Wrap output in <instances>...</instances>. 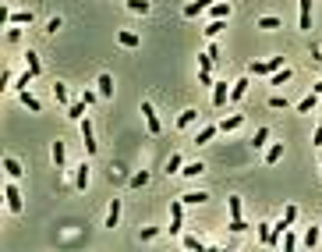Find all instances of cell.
Masks as SVG:
<instances>
[{
	"instance_id": "6da1fadb",
	"label": "cell",
	"mask_w": 322,
	"mask_h": 252,
	"mask_svg": "<svg viewBox=\"0 0 322 252\" xmlns=\"http://www.w3.org/2000/svg\"><path fill=\"white\" fill-rule=\"evenodd\" d=\"M280 68H287V57H266V61H252L248 64V75H273V71H280Z\"/></svg>"
},
{
	"instance_id": "7a4b0ae2",
	"label": "cell",
	"mask_w": 322,
	"mask_h": 252,
	"mask_svg": "<svg viewBox=\"0 0 322 252\" xmlns=\"http://www.w3.org/2000/svg\"><path fill=\"white\" fill-rule=\"evenodd\" d=\"M181 199H174L170 202V227H166V231H170L174 234V238H181V231H184V210H181Z\"/></svg>"
},
{
	"instance_id": "3957f363",
	"label": "cell",
	"mask_w": 322,
	"mask_h": 252,
	"mask_svg": "<svg viewBox=\"0 0 322 252\" xmlns=\"http://www.w3.org/2000/svg\"><path fill=\"white\" fill-rule=\"evenodd\" d=\"M227 100H230V85H227V82H212V107L220 110Z\"/></svg>"
},
{
	"instance_id": "277c9868",
	"label": "cell",
	"mask_w": 322,
	"mask_h": 252,
	"mask_svg": "<svg viewBox=\"0 0 322 252\" xmlns=\"http://www.w3.org/2000/svg\"><path fill=\"white\" fill-rule=\"evenodd\" d=\"M4 199H7V210H11V213H22V192L14 188V185L4 188Z\"/></svg>"
},
{
	"instance_id": "5b68a950",
	"label": "cell",
	"mask_w": 322,
	"mask_h": 252,
	"mask_svg": "<svg viewBox=\"0 0 322 252\" xmlns=\"http://www.w3.org/2000/svg\"><path fill=\"white\" fill-rule=\"evenodd\" d=\"M142 114H145V125H149V131H152V135H160V117H156V110H152V103H149V100L142 103Z\"/></svg>"
},
{
	"instance_id": "8992f818",
	"label": "cell",
	"mask_w": 322,
	"mask_h": 252,
	"mask_svg": "<svg viewBox=\"0 0 322 252\" xmlns=\"http://www.w3.org/2000/svg\"><path fill=\"white\" fill-rule=\"evenodd\" d=\"M82 139H85V153H96V131H92V121L82 117Z\"/></svg>"
},
{
	"instance_id": "52a82bcc",
	"label": "cell",
	"mask_w": 322,
	"mask_h": 252,
	"mask_svg": "<svg viewBox=\"0 0 322 252\" xmlns=\"http://www.w3.org/2000/svg\"><path fill=\"white\" fill-rule=\"evenodd\" d=\"M298 7H301L298 28H312V0H298Z\"/></svg>"
},
{
	"instance_id": "ba28073f",
	"label": "cell",
	"mask_w": 322,
	"mask_h": 252,
	"mask_svg": "<svg viewBox=\"0 0 322 252\" xmlns=\"http://www.w3.org/2000/svg\"><path fill=\"white\" fill-rule=\"evenodd\" d=\"M212 4H216V0H191V4L184 7V18H195V14H202V11L212 7Z\"/></svg>"
},
{
	"instance_id": "9c48e42d",
	"label": "cell",
	"mask_w": 322,
	"mask_h": 252,
	"mask_svg": "<svg viewBox=\"0 0 322 252\" xmlns=\"http://www.w3.org/2000/svg\"><path fill=\"white\" fill-rule=\"evenodd\" d=\"M74 188H78V192L89 188V164H78V167H74Z\"/></svg>"
},
{
	"instance_id": "30bf717a",
	"label": "cell",
	"mask_w": 322,
	"mask_h": 252,
	"mask_svg": "<svg viewBox=\"0 0 322 252\" xmlns=\"http://www.w3.org/2000/svg\"><path fill=\"white\" fill-rule=\"evenodd\" d=\"M7 22H11V25H32V22H36V14H32V11H11V14H7Z\"/></svg>"
},
{
	"instance_id": "8fae6325",
	"label": "cell",
	"mask_w": 322,
	"mask_h": 252,
	"mask_svg": "<svg viewBox=\"0 0 322 252\" xmlns=\"http://www.w3.org/2000/svg\"><path fill=\"white\" fill-rule=\"evenodd\" d=\"M290 78H294V68H280V71L269 75V85H287Z\"/></svg>"
},
{
	"instance_id": "7c38bea8",
	"label": "cell",
	"mask_w": 322,
	"mask_h": 252,
	"mask_svg": "<svg viewBox=\"0 0 322 252\" xmlns=\"http://www.w3.org/2000/svg\"><path fill=\"white\" fill-rule=\"evenodd\" d=\"M18 96H22V107H25V110H32V114H43V103H39V100H36L32 93H28V89H25V93H18Z\"/></svg>"
},
{
	"instance_id": "4fadbf2b",
	"label": "cell",
	"mask_w": 322,
	"mask_h": 252,
	"mask_svg": "<svg viewBox=\"0 0 322 252\" xmlns=\"http://www.w3.org/2000/svg\"><path fill=\"white\" fill-rule=\"evenodd\" d=\"M241 125H244V114H230V117L220 121V131H237Z\"/></svg>"
},
{
	"instance_id": "5bb4252c",
	"label": "cell",
	"mask_w": 322,
	"mask_h": 252,
	"mask_svg": "<svg viewBox=\"0 0 322 252\" xmlns=\"http://www.w3.org/2000/svg\"><path fill=\"white\" fill-rule=\"evenodd\" d=\"M120 220V199H110V210H106V227H117Z\"/></svg>"
},
{
	"instance_id": "9a60e30c",
	"label": "cell",
	"mask_w": 322,
	"mask_h": 252,
	"mask_svg": "<svg viewBox=\"0 0 322 252\" xmlns=\"http://www.w3.org/2000/svg\"><path fill=\"white\" fill-rule=\"evenodd\" d=\"M280 156H283V142H269V150H266V164H280Z\"/></svg>"
},
{
	"instance_id": "2e32d148",
	"label": "cell",
	"mask_w": 322,
	"mask_h": 252,
	"mask_svg": "<svg viewBox=\"0 0 322 252\" xmlns=\"http://www.w3.org/2000/svg\"><path fill=\"white\" fill-rule=\"evenodd\" d=\"M216 131H220V125H209V128L198 131V139H195V142H198V146H209L212 139H216Z\"/></svg>"
},
{
	"instance_id": "e0dca14e",
	"label": "cell",
	"mask_w": 322,
	"mask_h": 252,
	"mask_svg": "<svg viewBox=\"0 0 322 252\" xmlns=\"http://www.w3.org/2000/svg\"><path fill=\"white\" fill-rule=\"evenodd\" d=\"M181 202H188V206H202V202H209V192H188V196H181Z\"/></svg>"
},
{
	"instance_id": "ac0fdd59",
	"label": "cell",
	"mask_w": 322,
	"mask_h": 252,
	"mask_svg": "<svg viewBox=\"0 0 322 252\" xmlns=\"http://www.w3.org/2000/svg\"><path fill=\"white\" fill-rule=\"evenodd\" d=\"M124 7H128V11H135V14H149V11H152L149 0H124Z\"/></svg>"
},
{
	"instance_id": "d6986e66",
	"label": "cell",
	"mask_w": 322,
	"mask_h": 252,
	"mask_svg": "<svg viewBox=\"0 0 322 252\" xmlns=\"http://www.w3.org/2000/svg\"><path fill=\"white\" fill-rule=\"evenodd\" d=\"M96 85H99V96H114V78L106 75V71H103V75L96 78Z\"/></svg>"
},
{
	"instance_id": "ffe728a7",
	"label": "cell",
	"mask_w": 322,
	"mask_h": 252,
	"mask_svg": "<svg viewBox=\"0 0 322 252\" xmlns=\"http://www.w3.org/2000/svg\"><path fill=\"white\" fill-rule=\"evenodd\" d=\"M32 78H36V71H22V75L14 78V93H25V89H28V82H32Z\"/></svg>"
},
{
	"instance_id": "44dd1931",
	"label": "cell",
	"mask_w": 322,
	"mask_h": 252,
	"mask_svg": "<svg viewBox=\"0 0 322 252\" xmlns=\"http://www.w3.org/2000/svg\"><path fill=\"white\" fill-rule=\"evenodd\" d=\"M117 43H120V47H138V36L131 32V28H120V32H117Z\"/></svg>"
},
{
	"instance_id": "7402d4cb",
	"label": "cell",
	"mask_w": 322,
	"mask_h": 252,
	"mask_svg": "<svg viewBox=\"0 0 322 252\" xmlns=\"http://www.w3.org/2000/svg\"><path fill=\"white\" fill-rule=\"evenodd\" d=\"M244 93H248V82H244V78H237V85H230V103L244 100Z\"/></svg>"
},
{
	"instance_id": "603a6c76",
	"label": "cell",
	"mask_w": 322,
	"mask_h": 252,
	"mask_svg": "<svg viewBox=\"0 0 322 252\" xmlns=\"http://www.w3.org/2000/svg\"><path fill=\"white\" fill-rule=\"evenodd\" d=\"M68 117H71V121H82V117H85V100L68 103Z\"/></svg>"
},
{
	"instance_id": "cb8c5ba5",
	"label": "cell",
	"mask_w": 322,
	"mask_h": 252,
	"mask_svg": "<svg viewBox=\"0 0 322 252\" xmlns=\"http://www.w3.org/2000/svg\"><path fill=\"white\" fill-rule=\"evenodd\" d=\"M4 171H7V177H11V181H14V177H22V164H18L14 156H7V160H4Z\"/></svg>"
},
{
	"instance_id": "d4e9b609",
	"label": "cell",
	"mask_w": 322,
	"mask_h": 252,
	"mask_svg": "<svg viewBox=\"0 0 322 252\" xmlns=\"http://www.w3.org/2000/svg\"><path fill=\"white\" fill-rule=\"evenodd\" d=\"M315 245H319V227H308L301 238V249H315Z\"/></svg>"
},
{
	"instance_id": "484cf974",
	"label": "cell",
	"mask_w": 322,
	"mask_h": 252,
	"mask_svg": "<svg viewBox=\"0 0 322 252\" xmlns=\"http://www.w3.org/2000/svg\"><path fill=\"white\" fill-rule=\"evenodd\" d=\"M252 146H255V150H266V146H269V128H258L255 139H252Z\"/></svg>"
},
{
	"instance_id": "4316f807",
	"label": "cell",
	"mask_w": 322,
	"mask_h": 252,
	"mask_svg": "<svg viewBox=\"0 0 322 252\" xmlns=\"http://www.w3.org/2000/svg\"><path fill=\"white\" fill-rule=\"evenodd\" d=\"M202 32H206V36H209V39H216V36H220V32H223V18H212V22H209V25H206V28H202Z\"/></svg>"
},
{
	"instance_id": "83f0119b",
	"label": "cell",
	"mask_w": 322,
	"mask_h": 252,
	"mask_svg": "<svg viewBox=\"0 0 322 252\" xmlns=\"http://www.w3.org/2000/svg\"><path fill=\"white\" fill-rule=\"evenodd\" d=\"M315 107H319V96H315V93L304 96V100H298V110H301V114H308V110H315Z\"/></svg>"
},
{
	"instance_id": "f1b7e54d",
	"label": "cell",
	"mask_w": 322,
	"mask_h": 252,
	"mask_svg": "<svg viewBox=\"0 0 322 252\" xmlns=\"http://www.w3.org/2000/svg\"><path fill=\"white\" fill-rule=\"evenodd\" d=\"M181 245H184V249H191V252H206V245L198 242V238H191V234H181Z\"/></svg>"
},
{
	"instance_id": "f546056e",
	"label": "cell",
	"mask_w": 322,
	"mask_h": 252,
	"mask_svg": "<svg viewBox=\"0 0 322 252\" xmlns=\"http://www.w3.org/2000/svg\"><path fill=\"white\" fill-rule=\"evenodd\" d=\"M209 14H212V18H227V14H230V4H223V0H216V4L209 7Z\"/></svg>"
},
{
	"instance_id": "4dcf8cb0",
	"label": "cell",
	"mask_w": 322,
	"mask_h": 252,
	"mask_svg": "<svg viewBox=\"0 0 322 252\" xmlns=\"http://www.w3.org/2000/svg\"><path fill=\"white\" fill-rule=\"evenodd\" d=\"M25 61H28V71H36V75L43 71V61H39V53H32V50H28V53H25Z\"/></svg>"
},
{
	"instance_id": "1f68e13d",
	"label": "cell",
	"mask_w": 322,
	"mask_h": 252,
	"mask_svg": "<svg viewBox=\"0 0 322 252\" xmlns=\"http://www.w3.org/2000/svg\"><path fill=\"white\" fill-rule=\"evenodd\" d=\"M195 117H198V110H184V114H177V128H188Z\"/></svg>"
},
{
	"instance_id": "d6a6232c",
	"label": "cell",
	"mask_w": 322,
	"mask_h": 252,
	"mask_svg": "<svg viewBox=\"0 0 322 252\" xmlns=\"http://www.w3.org/2000/svg\"><path fill=\"white\" fill-rule=\"evenodd\" d=\"M149 185V171H138V174H131V188H145Z\"/></svg>"
},
{
	"instance_id": "836d02e7",
	"label": "cell",
	"mask_w": 322,
	"mask_h": 252,
	"mask_svg": "<svg viewBox=\"0 0 322 252\" xmlns=\"http://www.w3.org/2000/svg\"><path fill=\"white\" fill-rule=\"evenodd\" d=\"M181 174H184V177H198V174H206V164H188Z\"/></svg>"
},
{
	"instance_id": "e575fe53",
	"label": "cell",
	"mask_w": 322,
	"mask_h": 252,
	"mask_svg": "<svg viewBox=\"0 0 322 252\" xmlns=\"http://www.w3.org/2000/svg\"><path fill=\"white\" fill-rule=\"evenodd\" d=\"M53 96H57V103H71V100H68V85H64V82H57V85H53Z\"/></svg>"
},
{
	"instance_id": "d590c367",
	"label": "cell",
	"mask_w": 322,
	"mask_h": 252,
	"mask_svg": "<svg viewBox=\"0 0 322 252\" xmlns=\"http://www.w3.org/2000/svg\"><path fill=\"white\" fill-rule=\"evenodd\" d=\"M258 28H280V18H276V14H266V18H258Z\"/></svg>"
},
{
	"instance_id": "8d00e7d4",
	"label": "cell",
	"mask_w": 322,
	"mask_h": 252,
	"mask_svg": "<svg viewBox=\"0 0 322 252\" xmlns=\"http://www.w3.org/2000/svg\"><path fill=\"white\" fill-rule=\"evenodd\" d=\"M53 164L64 167V142H53Z\"/></svg>"
},
{
	"instance_id": "74e56055",
	"label": "cell",
	"mask_w": 322,
	"mask_h": 252,
	"mask_svg": "<svg viewBox=\"0 0 322 252\" xmlns=\"http://www.w3.org/2000/svg\"><path fill=\"white\" fill-rule=\"evenodd\" d=\"M181 171V153H174L170 160H166V174H177Z\"/></svg>"
},
{
	"instance_id": "f35d334b",
	"label": "cell",
	"mask_w": 322,
	"mask_h": 252,
	"mask_svg": "<svg viewBox=\"0 0 322 252\" xmlns=\"http://www.w3.org/2000/svg\"><path fill=\"white\" fill-rule=\"evenodd\" d=\"M280 249H290V252L298 249V238H294V234H290V227L283 231V245H280Z\"/></svg>"
},
{
	"instance_id": "ab89813d",
	"label": "cell",
	"mask_w": 322,
	"mask_h": 252,
	"mask_svg": "<svg viewBox=\"0 0 322 252\" xmlns=\"http://www.w3.org/2000/svg\"><path fill=\"white\" fill-rule=\"evenodd\" d=\"M244 227H248V224H244V217H230V231H234V234H241Z\"/></svg>"
},
{
	"instance_id": "60d3db41",
	"label": "cell",
	"mask_w": 322,
	"mask_h": 252,
	"mask_svg": "<svg viewBox=\"0 0 322 252\" xmlns=\"http://www.w3.org/2000/svg\"><path fill=\"white\" fill-rule=\"evenodd\" d=\"M230 217H241V199L230 196Z\"/></svg>"
},
{
	"instance_id": "b9f144b4",
	"label": "cell",
	"mask_w": 322,
	"mask_h": 252,
	"mask_svg": "<svg viewBox=\"0 0 322 252\" xmlns=\"http://www.w3.org/2000/svg\"><path fill=\"white\" fill-rule=\"evenodd\" d=\"M209 68H212V57L202 53V57H198V71H209Z\"/></svg>"
},
{
	"instance_id": "7bdbcfd3",
	"label": "cell",
	"mask_w": 322,
	"mask_h": 252,
	"mask_svg": "<svg viewBox=\"0 0 322 252\" xmlns=\"http://www.w3.org/2000/svg\"><path fill=\"white\" fill-rule=\"evenodd\" d=\"M269 231H273V224H258V238H262V245L269 242Z\"/></svg>"
},
{
	"instance_id": "ee69618b",
	"label": "cell",
	"mask_w": 322,
	"mask_h": 252,
	"mask_svg": "<svg viewBox=\"0 0 322 252\" xmlns=\"http://www.w3.org/2000/svg\"><path fill=\"white\" fill-rule=\"evenodd\" d=\"M269 107H276V110H283V107H290V103H287L283 96H273V100H269Z\"/></svg>"
},
{
	"instance_id": "f6af8a7d",
	"label": "cell",
	"mask_w": 322,
	"mask_h": 252,
	"mask_svg": "<svg viewBox=\"0 0 322 252\" xmlns=\"http://www.w3.org/2000/svg\"><path fill=\"white\" fill-rule=\"evenodd\" d=\"M198 85H209L212 89V75H209V71H198Z\"/></svg>"
},
{
	"instance_id": "bcb514c9",
	"label": "cell",
	"mask_w": 322,
	"mask_h": 252,
	"mask_svg": "<svg viewBox=\"0 0 322 252\" xmlns=\"http://www.w3.org/2000/svg\"><path fill=\"white\" fill-rule=\"evenodd\" d=\"M156 231L160 227H142V242H152V238H156Z\"/></svg>"
},
{
	"instance_id": "7dc6e473",
	"label": "cell",
	"mask_w": 322,
	"mask_h": 252,
	"mask_svg": "<svg viewBox=\"0 0 322 252\" xmlns=\"http://www.w3.org/2000/svg\"><path fill=\"white\" fill-rule=\"evenodd\" d=\"M312 142L319 146V150H322V128H315V135H312Z\"/></svg>"
},
{
	"instance_id": "c3c4849f",
	"label": "cell",
	"mask_w": 322,
	"mask_h": 252,
	"mask_svg": "<svg viewBox=\"0 0 322 252\" xmlns=\"http://www.w3.org/2000/svg\"><path fill=\"white\" fill-rule=\"evenodd\" d=\"M312 93H315V96H322V82H315V85H312Z\"/></svg>"
},
{
	"instance_id": "681fc988",
	"label": "cell",
	"mask_w": 322,
	"mask_h": 252,
	"mask_svg": "<svg viewBox=\"0 0 322 252\" xmlns=\"http://www.w3.org/2000/svg\"><path fill=\"white\" fill-rule=\"evenodd\" d=\"M312 53H315V61H319V64H322V50H312Z\"/></svg>"
}]
</instances>
